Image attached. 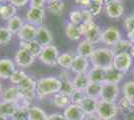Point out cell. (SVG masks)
<instances>
[{
    "label": "cell",
    "instance_id": "cell-45",
    "mask_svg": "<svg viewBox=\"0 0 134 120\" xmlns=\"http://www.w3.org/2000/svg\"><path fill=\"white\" fill-rule=\"evenodd\" d=\"M87 9L91 12V14H92L93 16H97V15H99V14L101 13L102 5H99V4H96V3L91 2V4H90L89 7H88Z\"/></svg>",
    "mask_w": 134,
    "mask_h": 120
},
{
    "label": "cell",
    "instance_id": "cell-37",
    "mask_svg": "<svg viewBox=\"0 0 134 120\" xmlns=\"http://www.w3.org/2000/svg\"><path fill=\"white\" fill-rule=\"evenodd\" d=\"M123 96L127 97L134 103V81H127L122 87Z\"/></svg>",
    "mask_w": 134,
    "mask_h": 120
},
{
    "label": "cell",
    "instance_id": "cell-19",
    "mask_svg": "<svg viewBox=\"0 0 134 120\" xmlns=\"http://www.w3.org/2000/svg\"><path fill=\"white\" fill-rule=\"evenodd\" d=\"M36 40L43 46H47L51 44V42L53 40V36H52V33L49 31V29L41 25L39 27H37Z\"/></svg>",
    "mask_w": 134,
    "mask_h": 120
},
{
    "label": "cell",
    "instance_id": "cell-24",
    "mask_svg": "<svg viewBox=\"0 0 134 120\" xmlns=\"http://www.w3.org/2000/svg\"><path fill=\"white\" fill-rule=\"evenodd\" d=\"M16 110L17 106L15 103L4 100L0 101V115H3L7 118H12Z\"/></svg>",
    "mask_w": 134,
    "mask_h": 120
},
{
    "label": "cell",
    "instance_id": "cell-46",
    "mask_svg": "<svg viewBox=\"0 0 134 120\" xmlns=\"http://www.w3.org/2000/svg\"><path fill=\"white\" fill-rule=\"evenodd\" d=\"M30 7H37V8H43L46 0H29Z\"/></svg>",
    "mask_w": 134,
    "mask_h": 120
},
{
    "label": "cell",
    "instance_id": "cell-50",
    "mask_svg": "<svg viewBox=\"0 0 134 120\" xmlns=\"http://www.w3.org/2000/svg\"><path fill=\"white\" fill-rule=\"evenodd\" d=\"M127 36H128V40L132 43V45H134V28L127 32Z\"/></svg>",
    "mask_w": 134,
    "mask_h": 120
},
{
    "label": "cell",
    "instance_id": "cell-16",
    "mask_svg": "<svg viewBox=\"0 0 134 120\" xmlns=\"http://www.w3.org/2000/svg\"><path fill=\"white\" fill-rule=\"evenodd\" d=\"M44 46L40 44L37 40H32V41H19V48L21 49H26L30 52L34 57H39L41 52L43 50Z\"/></svg>",
    "mask_w": 134,
    "mask_h": 120
},
{
    "label": "cell",
    "instance_id": "cell-38",
    "mask_svg": "<svg viewBox=\"0 0 134 120\" xmlns=\"http://www.w3.org/2000/svg\"><path fill=\"white\" fill-rule=\"evenodd\" d=\"M12 33L7 27H0V45L8 44L12 39Z\"/></svg>",
    "mask_w": 134,
    "mask_h": 120
},
{
    "label": "cell",
    "instance_id": "cell-1",
    "mask_svg": "<svg viewBox=\"0 0 134 120\" xmlns=\"http://www.w3.org/2000/svg\"><path fill=\"white\" fill-rule=\"evenodd\" d=\"M61 89V80L57 77H43L37 80L36 83V97L43 99L44 97L57 94Z\"/></svg>",
    "mask_w": 134,
    "mask_h": 120
},
{
    "label": "cell",
    "instance_id": "cell-57",
    "mask_svg": "<svg viewBox=\"0 0 134 120\" xmlns=\"http://www.w3.org/2000/svg\"><path fill=\"white\" fill-rule=\"evenodd\" d=\"M2 91H3V89H2V84H1V82H0V94L2 93Z\"/></svg>",
    "mask_w": 134,
    "mask_h": 120
},
{
    "label": "cell",
    "instance_id": "cell-12",
    "mask_svg": "<svg viewBox=\"0 0 134 120\" xmlns=\"http://www.w3.org/2000/svg\"><path fill=\"white\" fill-rule=\"evenodd\" d=\"M105 12L109 18L116 19V18L122 16L123 12H124V7H123L121 1L111 0L105 4Z\"/></svg>",
    "mask_w": 134,
    "mask_h": 120
},
{
    "label": "cell",
    "instance_id": "cell-13",
    "mask_svg": "<svg viewBox=\"0 0 134 120\" xmlns=\"http://www.w3.org/2000/svg\"><path fill=\"white\" fill-rule=\"evenodd\" d=\"M15 70V62L10 58L0 59V79H10Z\"/></svg>",
    "mask_w": 134,
    "mask_h": 120
},
{
    "label": "cell",
    "instance_id": "cell-8",
    "mask_svg": "<svg viewBox=\"0 0 134 120\" xmlns=\"http://www.w3.org/2000/svg\"><path fill=\"white\" fill-rule=\"evenodd\" d=\"M45 16V11L43 8L30 7L26 12L25 19L28 24H31L35 27H39L43 22Z\"/></svg>",
    "mask_w": 134,
    "mask_h": 120
},
{
    "label": "cell",
    "instance_id": "cell-6",
    "mask_svg": "<svg viewBox=\"0 0 134 120\" xmlns=\"http://www.w3.org/2000/svg\"><path fill=\"white\" fill-rule=\"evenodd\" d=\"M36 83L37 81L35 80L33 76L27 75L26 78L17 86L21 92V94L32 101L36 97Z\"/></svg>",
    "mask_w": 134,
    "mask_h": 120
},
{
    "label": "cell",
    "instance_id": "cell-44",
    "mask_svg": "<svg viewBox=\"0 0 134 120\" xmlns=\"http://www.w3.org/2000/svg\"><path fill=\"white\" fill-rule=\"evenodd\" d=\"M123 26L127 30V32L132 30L134 28V15H130L125 18L124 22H123Z\"/></svg>",
    "mask_w": 134,
    "mask_h": 120
},
{
    "label": "cell",
    "instance_id": "cell-25",
    "mask_svg": "<svg viewBox=\"0 0 134 120\" xmlns=\"http://www.w3.org/2000/svg\"><path fill=\"white\" fill-rule=\"evenodd\" d=\"M93 51H94L93 44L90 43L89 41H87L86 39L82 40L77 46V55L83 56V57L90 58Z\"/></svg>",
    "mask_w": 134,
    "mask_h": 120
},
{
    "label": "cell",
    "instance_id": "cell-55",
    "mask_svg": "<svg viewBox=\"0 0 134 120\" xmlns=\"http://www.w3.org/2000/svg\"><path fill=\"white\" fill-rule=\"evenodd\" d=\"M0 120H9L7 117H5V116H3V115H0Z\"/></svg>",
    "mask_w": 134,
    "mask_h": 120
},
{
    "label": "cell",
    "instance_id": "cell-14",
    "mask_svg": "<svg viewBox=\"0 0 134 120\" xmlns=\"http://www.w3.org/2000/svg\"><path fill=\"white\" fill-rule=\"evenodd\" d=\"M63 115L65 116L66 120H84L86 116L80 105L72 104V103L64 109Z\"/></svg>",
    "mask_w": 134,
    "mask_h": 120
},
{
    "label": "cell",
    "instance_id": "cell-34",
    "mask_svg": "<svg viewBox=\"0 0 134 120\" xmlns=\"http://www.w3.org/2000/svg\"><path fill=\"white\" fill-rule=\"evenodd\" d=\"M117 107L121 112L126 114L130 111H132V107H134V103L127 97L123 96L118 100Z\"/></svg>",
    "mask_w": 134,
    "mask_h": 120
},
{
    "label": "cell",
    "instance_id": "cell-29",
    "mask_svg": "<svg viewBox=\"0 0 134 120\" xmlns=\"http://www.w3.org/2000/svg\"><path fill=\"white\" fill-rule=\"evenodd\" d=\"M52 102H53V105L57 108L65 109L71 104V99H70V96H68V95L62 94V93H57L54 95Z\"/></svg>",
    "mask_w": 134,
    "mask_h": 120
},
{
    "label": "cell",
    "instance_id": "cell-22",
    "mask_svg": "<svg viewBox=\"0 0 134 120\" xmlns=\"http://www.w3.org/2000/svg\"><path fill=\"white\" fill-rule=\"evenodd\" d=\"M105 72H106V69L99 68V67H93V68H91L88 71L87 74H88L90 82L103 84L104 79H105Z\"/></svg>",
    "mask_w": 134,
    "mask_h": 120
},
{
    "label": "cell",
    "instance_id": "cell-40",
    "mask_svg": "<svg viewBox=\"0 0 134 120\" xmlns=\"http://www.w3.org/2000/svg\"><path fill=\"white\" fill-rule=\"evenodd\" d=\"M69 19H70V23H72L74 25H80L83 23V19H82V13L81 10H72L69 13Z\"/></svg>",
    "mask_w": 134,
    "mask_h": 120
},
{
    "label": "cell",
    "instance_id": "cell-48",
    "mask_svg": "<svg viewBox=\"0 0 134 120\" xmlns=\"http://www.w3.org/2000/svg\"><path fill=\"white\" fill-rule=\"evenodd\" d=\"M46 120H66L65 116L62 113H52V114L47 116Z\"/></svg>",
    "mask_w": 134,
    "mask_h": 120
},
{
    "label": "cell",
    "instance_id": "cell-11",
    "mask_svg": "<svg viewBox=\"0 0 134 120\" xmlns=\"http://www.w3.org/2000/svg\"><path fill=\"white\" fill-rule=\"evenodd\" d=\"M121 40V33L116 27H107L104 31H102V42H104L108 46H114Z\"/></svg>",
    "mask_w": 134,
    "mask_h": 120
},
{
    "label": "cell",
    "instance_id": "cell-30",
    "mask_svg": "<svg viewBox=\"0 0 134 120\" xmlns=\"http://www.w3.org/2000/svg\"><path fill=\"white\" fill-rule=\"evenodd\" d=\"M24 23H23V19L20 16L15 15L14 17L9 19L7 21V28L10 30L12 34H16L20 31V29L23 27Z\"/></svg>",
    "mask_w": 134,
    "mask_h": 120
},
{
    "label": "cell",
    "instance_id": "cell-51",
    "mask_svg": "<svg viewBox=\"0 0 134 120\" xmlns=\"http://www.w3.org/2000/svg\"><path fill=\"white\" fill-rule=\"evenodd\" d=\"M84 120H101V119L98 117V115L95 113V114L86 115L85 118H84Z\"/></svg>",
    "mask_w": 134,
    "mask_h": 120
},
{
    "label": "cell",
    "instance_id": "cell-7",
    "mask_svg": "<svg viewBox=\"0 0 134 120\" xmlns=\"http://www.w3.org/2000/svg\"><path fill=\"white\" fill-rule=\"evenodd\" d=\"M131 65H132V56L129 54V52H122V53L115 54L113 65H112L115 69L125 74L130 69Z\"/></svg>",
    "mask_w": 134,
    "mask_h": 120
},
{
    "label": "cell",
    "instance_id": "cell-9",
    "mask_svg": "<svg viewBox=\"0 0 134 120\" xmlns=\"http://www.w3.org/2000/svg\"><path fill=\"white\" fill-rule=\"evenodd\" d=\"M119 94V86L114 83H103L100 99L109 102H115Z\"/></svg>",
    "mask_w": 134,
    "mask_h": 120
},
{
    "label": "cell",
    "instance_id": "cell-61",
    "mask_svg": "<svg viewBox=\"0 0 134 120\" xmlns=\"http://www.w3.org/2000/svg\"><path fill=\"white\" fill-rule=\"evenodd\" d=\"M119 1H122V0H119Z\"/></svg>",
    "mask_w": 134,
    "mask_h": 120
},
{
    "label": "cell",
    "instance_id": "cell-3",
    "mask_svg": "<svg viewBox=\"0 0 134 120\" xmlns=\"http://www.w3.org/2000/svg\"><path fill=\"white\" fill-rule=\"evenodd\" d=\"M79 28L82 35L85 36V39L89 41L90 43L97 44L102 41V31L100 27L94 22L82 23L79 25Z\"/></svg>",
    "mask_w": 134,
    "mask_h": 120
},
{
    "label": "cell",
    "instance_id": "cell-32",
    "mask_svg": "<svg viewBox=\"0 0 134 120\" xmlns=\"http://www.w3.org/2000/svg\"><path fill=\"white\" fill-rule=\"evenodd\" d=\"M101 89H102V84L100 83H93V82H90L89 85L86 87L85 89V94L86 96L92 98H100L101 94Z\"/></svg>",
    "mask_w": 134,
    "mask_h": 120
},
{
    "label": "cell",
    "instance_id": "cell-27",
    "mask_svg": "<svg viewBox=\"0 0 134 120\" xmlns=\"http://www.w3.org/2000/svg\"><path fill=\"white\" fill-rule=\"evenodd\" d=\"M64 74H65V76L60 75V78H59L61 80V89H60L59 93L71 96V94L75 91V88H74V85H73L72 80L69 79V77L67 76L66 73H64Z\"/></svg>",
    "mask_w": 134,
    "mask_h": 120
},
{
    "label": "cell",
    "instance_id": "cell-23",
    "mask_svg": "<svg viewBox=\"0 0 134 120\" xmlns=\"http://www.w3.org/2000/svg\"><path fill=\"white\" fill-rule=\"evenodd\" d=\"M74 88L76 90H81V91H85L86 87L89 85L90 80L88 77L87 73H83V74H75L74 78L72 80Z\"/></svg>",
    "mask_w": 134,
    "mask_h": 120
},
{
    "label": "cell",
    "instance_id": "cell-42",
    "mask_svg": "<svg viewBox=\"0 0 134 120\" xmlns=\"http://www.w3.org/2000/svg\"><path fill=\"white\" fill-rule=\"evenodd\" d=\"M12 120H28V109L17 108L14 115L12 116Z\"/></svg>",
    "mask_w": 134,
    "mask_h": 120
},
{
    "label": "cell",
    "instance_id": "cell-31",
    "mask_svg": "<svg viewBox=\"0 0 134 120\" xmlns=\"http://www.w3.org/2000/svg\"><path fill=\"white\" fill-rule=\"evenodd\" d=\"M65 34L69 39L73 40V41L79 40L82 36V33H81L80 28H79V25H74L72 23H68L66 25Z\"/></svg>",
    "mask_w": 134,
    "mask_h": 120
},
{
    "label": "cell",
    "instance_id": "cell-63",
    "mask_svg": "<svg viewBox=\"0 0 134 120\" xmlns=\"http://www.w3.org/2000/svg\"><path fill=\"white\" fill-rule=\"evenodd\" d=\"M133 15H134V14H133Z\"/></svg>",
    "mask_w": 134,
    "mask_h": 120
},
{
    "label": "cell",
    "instance_id": "cell-17",
    "mask_svg": "<svg viewBox=\"0 0 134 120\" xmlns=\"http://www.w3.org/2000/svg\"><path fill=\"white\" fill-rule=\"evenodd\" d=\"M36 34H37V27L26 23L17 33V36L21 41H32L36 39Z\"/></svg>",
    "mask_w": 134,
    "mask_h": 120
},
{
    "label": "cell",
    "instance_id": "cell-62",
    "mask_svg": "<svg viewBox=\"0 0 134 120\" xmlns=\"http://www.w3.org/2000/svg\"><path fill=\"white\" fill-rule=\"evenodd\" d=\"M0 101H1V99H0Z\"/></svg>",
    "mask_w": 134,
    "mask_h": 120
},
{
    "label": "cell",
    "instance_id": "cell-15",
    "mask_svg": "<svg viewBox=\"0 0 134 120\" xmlns=\"http://www.w3.org/2000/svg\"><path fill=\"white\" fill-rule=\"evenodd\" d=\"M88 68H89V59L88 58L80 56V55L74 56L72 67H71L73 73H75V74L87 73Z\"/></svg>",
    "mask_w": 134,
    "mask_h": 120
},
{
    "label": "cell",
    "instance_id": "cell-56",
    "mask_svg": "<svg viewBox=\"0 0 134 120\" xmlns=\"http://www.w3.org/2000/svg\"><path fill=\"white\" fill-rule=\"evenodd\" d=\"M7 1H8V0H0V4H4Z\"/></svg>",
    "mask_w": 134,
    "mask_h": 120
},
{
    "label": "cell",
    "instance_id": "cell-33",
    "mask_svg": "<svg viewBox=\"0 0 134 120\" xmlns=\"http://www.w3.org/2000/svg\"><path fill=\"white\" fill-rule=\"evenodd\" d=\"M73 60H74V56H73L72 54L66 52V53H62V54L59 55L57 64L59 66H61L62 68H64L65 70H69L72 67Z\"/></svg>",
    "mask_w": 134,
    "mask_h": 120
},
{
    "label": "cell",
    "instance_id": "cell-28",
    "mask_svg": "<svg viewBox=\"0 0 134 120\" xmlns=\"http://www.w3.org/2000/svg\"><path fill=\"white\" fill-rule=\"evenodd\" d=\"M47 116L44 110L39 106H30L28 108V120H46Z\"/></svg>",
    "mask_w": 134,
    "mask_h": 120
},
{
    "label": "cell",
    "instance_id": "cell-2",
    "mask_svg": "<svg viewBox=\"0 0 134 120\" xmlns=\"http://www.w3.org/2000/svg\"><path fill=\"white\" fill-rule=\"evenodd\" d=\"M115 53L112 48H96L89 58L93 67L107 69L113 65Z\"/></svg>",
    "mask_w": 134,
    "mask_h": 120
},
{
    "label": "cell",
    "instance_id": "cell-26",
    "mask_svg": "<svg viewBox=\"0 0 134 120\" xmlns=\"http://www.w3.org/2000/svg\"><path fill=\"white\" fill-rule=\"evenodd\" d=\"M16 15V7L10 3L0 4V18L3 20H9Z\"/></svg>",
    "mask_w": 134,
    "mask_h": 120
},
{
    "label": "cell",
    "instance_id": "cell-39",
    "mask_svg": "<svg viewBox=\"0 0 134 120\" xmlns=\"http://www.w3.org/2000/svg\"><path fill=\"white\" fill-rule=\"evenodd\" d=\"M26 76H27V74H26L23 70L16 69V70L14 71V73L12 74V76L10 77V79L9 80H10V82H11L12 84L18 85V84H20L23 80L26 78Z\"/></svg>",
    "mask_w": 134,
    "mask_h": 120
},
{
    "label": "cell",
    "instance_id": "cell-41",
    "mask_svg": "<svg viewBox=\"0 0 134 120\" xmlns=\"http://www.w3.org/2000/svg\"><path fill=\"white\" fill-rule=\"evenodd\" d=\"M85 97H86L85 92L81 91V90H76V89H75V91L71 94L70 99H71V103H72V104H78V105H80Z\"/></svg>",
    "mask_w": 134,
    "mask_h": 120
},
{
    "label": "cell",
    "instance_id": "cell-58",
    "mask_svg": "<svg viewBox=\"0 0 134 120\" xmlns=\"http://www.w3.org/2000/svg\"><path fill=\"white\" fill-rule=\"evenodd\" d=\"M48 1H63V0H48Z\"/></svg>",
    "mask_w": 134,
    "mask_h": 120
},
{
    "label": "cell",
    "instance_id": "cell-20",
    "mask_svg": "<svg viewBox=\"0 0 134 120\" xmlns=\"http://www.w3.org/2000/svg\"><path fill=\"white\" fill-rule=\"evenodd\" d=\"M124 77V73L119 71L117 69H115L113 66L109 67L106 69L105 72V79H104V83H114V84H118Z\"/></svg>",
    "mask_w": 134,
    "mask_h": 120
},
{
    "label": "cell",
    "instance_id": "cell-49",
    "mask_svg": "<svg viewBox=\"0 0 134 120\" xmlns=\"http://www.w3.org/2000/svg\"><path fill=\"white\" fill-rule=\"evenodd\" d=\"M74 2L78 5H81L83 8H88L91 4V0H74Z\"/></svg>",
    "mask_w": 134,
    "mask_h": 120
},
{
    "label": "cell",
    "instance_id": "cell-47",
    "mask_svg": "<svg viewBox=\"0 0 134 120\" xmlns=\"http://www.w3.org/2000/svg\"><path fill=\"white\" fill-rule=\"evenodd\" d=\"M9 3L14 5L15 7H23L28 3L29 0H8Z\"/></svg>",
    "mask_w": 134,
    "mask_h": 120
},
{
    "label": "cell",
    "instance_id": "cell-43",
    "mask_svg": "<svg viewBox=\"0 0 134 120\" xmlns=\"http://www.w3.org/2000/svg\"><path fill=\"white\" fill-rule=\"evenodd\" d=\"M81 13H82L83 23L93 22V15L91 14V12H90L87 8H82V9H81Z\"/></svg>",
    "mask_w": 134,
    "mask_h": 120
},
{
    "label": "cell",
    "instance_id": "cell-4",
    "mask_svg": "<svg viewBox=\"0 0 134 120\" xmlns=\"http://www.w3.org/2000/svg\"><path fill=\"white\" fill-rule=\"evenodd\" d=\"M118 112L117 104L115 102H109L105 100H99L97 105L96 114L101 120H112Z\"/></svg>",
    "mask_w": 134,
    "mask_h": 120
},
{
    "label": "cell",
    "instance_id": "cell-18",
    "mask_svg": "<svg viewBox=\"0 0 134 120\" xmlns=\"http://www.w3.org/2000/svg\"><path fill=\"white\" fill-rule=\"evenodd\" d=\"M22 94L19 90L18 86L13 85L10 86L8 88H5L2 93L0 94V99L1 100H4V101H10V102L15 103L20 98Z\"/></svg>",
    "mask_w": 134,
    "mask_h": 120
},
{
    "label": "cell",
    "instance_id": "cell-21",
    "mask_svg": "<svg viewBox=\"0 0 134 120\" xmlns=\"http://www.w3.org/2000/svg\"><path fill=\"white\" fill-rule=\"evenodd\" d=\"M98 99L92 97H86L84 98V100L82 101V103L80 104L81 108L84 111V113L86 115L90 114H95L96 113V110H97V105H98Z\"/></svg>",
    "mask_w": 134,
    "mask_h": 120
},
{
    "label": "cell",
    "instance_id": "cell-35",
    "mask_svg": "<svg viewBox=\"0 0 134 120\" xmlns=\"http://www.w3.org/2000/svg\"><path fill=\"white\" fill-rule=\"evenodd\" d=\"M47 9L54 15L61 14L64 9V2L63 1H48Z\"/></svg>",
    "mask_w": 134,
    "mask_h": 120
},
{
    "label": "cell",
    "instance_id": "cell-52",
    "mask_svg": "<svg viewBox=\"0 0 134 120\" xmlns=\"http://www.w3.org/2000/svg\"><path fill=\"white\" fill-rule=\"evenodd\" d=\"M124 120H134V110L126 113L124 116Z\"/></svg>",
    "mask_w": 134,
    "mask_h": 120
},
{
    "label": "cell",
    "instance_id": "cell-5",
    "mask_svg": "<svg viewBox=\"0 0 134 120\" xmlns=\"http://www.w3.org/2000/svg\"><path fill=\"white\" fill-rule=\"evenodd\" d=\"M59 51L55 45H47L43 47V50L39 55V60L47 66H55L58 62Z\"/></svg>",
    "mask_w": 134,
    "mask_h": 120
},
{
    "label": "cell",
    "instance_id": "cell-59",
    "mask_svg": "<svg viewBox=\"0 0 134 120\" xmlns=\"http://www.w3.org/2000/svg\"><path fill=\"white\" fill-rule=\"evenodd\" d=\"M133 76H134V68H133Z\"/></svg>",
    "mask_w": 134,
    "mask_h": 120
},
{
    "label": "cell",
    "instance_id": "cell-36",
    "mask_svg": "<svg viewBox=\"0 0 134 120\" xmlns=\"http://www.w3.org/2000/svg\"><path fill=\"white\" fill-rule=\"evenodd\" d=\"M132 46V43L129 41V40H120L117 44L113 46V51L115 54L118 53H122V52H129L130 48Z\"/></svg>",
    "mask_w": 134,
    "mask_h": 120
},
{
    "label": "cell",
    "instance_id": "cell-53",
    "mask_svg": "<svg viewBox=\"0 0 134 120\" xmlns=\"http://www.w3.org/2000/svg\"><path fill=\"white\" fill-rule=\"evenodd\" d=\"M91 2L96 3V4H99V5H103V4H105V3H104V0H91Z\"/></svg>",
    "mask_w": 134,
    "mask_h": 120
},
{
    "label": "cell",
    "instance_id": "cell-60",
    "mask_svg": "<svg viewBox=\"0 0 134 120\" xmlns=\"http://www.w3.org/2000/svg\"><path fill=\"white\" fill-rule=\"evenodd\" d=\"M112 120H116V119H112Z\"/></svg>",
    "mask_w": 134,
    "mask_h": 120
},
{
    "label": "cell",
    "instance_id": "cell-10",
    "mask_svg": "<svg viewBox=\"0 0 134 120\" xmlns=\"http://www.w3.org/2000/svg\"><path fill=\"white\" fill-rule=\"evenodd\" d=\"M35 60V57L30 53V52L26 50V49H21L19 48L17 50L15 57H14V61L18 67L20 68H27L30 65H32Z\"/></svg>",
    "mask_w": 134,
    "mask_h": 120
},
{
    "label": "cell",
    "instance_id": "cell-54",
    "mask_svg": "<svg viewBox=\"0 0 134 120\" xmlns=\"http://www.w3.org/2000/svg\"><path fill=\"white\" fill-rule=\"evenodd\" d=\"M129 54H130L132 57H134V45L131 46V48H130V50H129Z\"/></svg>",
    "mask_w": 134,
    "mask_h": 120
}]
</instances>
